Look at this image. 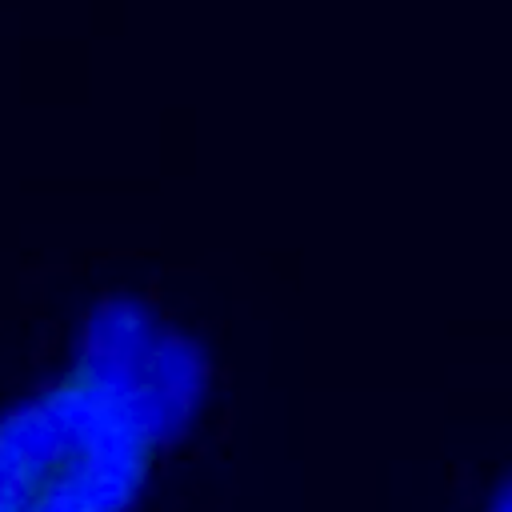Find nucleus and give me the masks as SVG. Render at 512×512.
Returning <instances> with one entry per match:
<instances>
[{
  "mask_svg": "<svg viewBox=\"0 0 512 512\" xmlns=\"http://www.w3.org/2000/svg\"><path fill=\"white\" fill-rule=\"evenodd\" d=\"M68 364L124 400L168 448L196 424L212 392V360L200 336L136 292H108L84 308Z\"/></svg>",
  "mask_w": 512,
  "mask_h": 512,
  "instance_id": "nucleus-2",
  "label": "nucleus"
},
{
  "mask_svg": "<svg viewBox=\"0 0 512 512\" xmlns=\"http://www.w3.org/2000/svg\"><path fill=\"white\" fill-rule=\"evenodd\" d=\"M168 444L64 364L0 408V512H132Z\"/></svg>",
  "mask_w": 512,
  "mask_h": 512,
  "instance_id": "nucleus-1",
  "label": "nucleus"
}]
</instances>
